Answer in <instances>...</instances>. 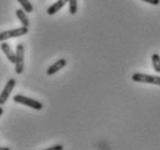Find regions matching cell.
<instances>
[{"label": "cell", "instance_id": "obj_10", "mask_svg": "<svg viewBox=\"0 0 160 150\" xmlns=\"http://www.w3.org/2000/svg\"><path fill=\"white\" fill-rule=\"evenodd\" d=\"M18 3H20V5L22 6L24 12L27 13H32V5L30 4V1L29 0H18Z\"/></svg>", "mask_w": 160, "mask_h": 150}, {"label": "cell", "instance_id": "obj_14", "mask_svg": "<svg viewBox=\"0 0 160 150\" xmlns=\"http://www.w3.org/2000/svg\"><path fill=\"white\" fill-rule=\"evenodd\" d=\"M48 149L49 150H62L63 149V147L58 144V146H53V147H51V148H48Z\"/></svg>", "mask_w": 160, "mask_h": 150}, {"label": "cell", "instance_id": "obj_12", "mask_svg": "<svg viewBox=\"0 0 160 150\" xmlns=\"http://www.w3.org/2000/svg\"><path fill=\"white\" fill-rule=\"evenodd\" d=\"M68 9H70V13L74 15L78 11V3L77 0H68Z\"/></svg>", "mask_w": 160, "mask_h": 150}, {"label": "cell", "instance_id": "obj_4", "mask_svg": "<svg viewBox=\"0 0 160 150\" xmlns=\"http://www.w3.org/2000/svg\"><path fill=\"white\" fill-rule=\"evenodd\" d=\"M28 33V27H19V28L12 29V30H6V32L0 33V42L8 40V39H14V37L23 36Z\"/></svg>", "mask_w": 160, "mask_h": 150}, {"label": "cell", "instance_id": "obj_11", "mask_svg": "<svg viewBox=\"0 0 160 150\" xmlns=\"http://www.w3.org/2000/svg\"><path fill=\"white\" fill-rule=\"evenodd\" d=\"M152 63L156 72H160V56L158 54H153L152 55Z\"/></svg>", "mask_w": 160, "mask_h": 150}, {"label": "cell", "instance_id": "obj_15", "mask_svg": "<svg viewBox=\"0 0 160 150\" xmlns=\"http://www.w3.org/2000/svg\"><path fill=\"white\" fill-rule=\"evenodd\" d=\"M2 112H4V110H2V107L0 106V116H1V114H2Z\"/></svg>", "mask_w": 160, "mask_h": 150}, {"label": "cell", "instance_id": "obj_2", "mask_svg": "<svg viewBox=\"0 0 160 150\" xmlns=\"http://www.w3.org/2000/svg\"><path fill=\"white\" fill-rule=\"evenodd\" d=\"M24 68V47L22 43H19L16 45L15 51V72L18 75H21L23 72Z\"/></svg>", "mask_w": 160, "mask_h": 150}, {"label": "cell", "instance_id": "obj_7", "mask_svg": "<svg viewBox=\"0 0 160 150\" xmlns=\"http://www.w3.org/2000/svg\"><path fill=\"white\" fill-rule=\"evenodd\" d=\"M66 3H68V0H57L55 4H52L51 6L47 9V13H48L49 15H53V14H56L58 11H60L62 8L64 7Z\"/></svg>", "mask_w": 160, "mask_h": 150}, {"label": "cell", "instance_id": "obj_5", "mask_svg": "<svg viewBox=\"0 0 160 150\" xmlns=\"http://www.w3.org/2000/svg\"><path fill=\"white\" fill-rule=\"evenodd\" d=\"M16 81L15 79H9V80L6 83V86H5V89L2 90V92L0 93V106L4 105L5 102L8 100V97H9V94H11V92L13 91V89H14V86H15Z\"/></svg>", "mask_w": 160, "mask_h": 150}, {"label": "cell", "instance_id": "obj_13", "mask_svg": "<svg viewBox=\"0 0 160 150\" xmlns=\"http://www.w3.org/2000/svg\"><path fill=\"white\" fill-rule=\"evenodd\" d=\"M142 1H145V3L151 4V5H159L160 4V0H142Z\"/></svg>", "mask_w": 160, "mask_h": 150}, {"label": "cell", "instance_id": "obj_9", "mask_svg": "<svg viewBox=\"0 0 160 150\" xmlns=\"http://www.w3.org/2000/svg\"><path fill=\"white\" fill-rule=\"evenodd\" d=\"M15 14H16V16H18V19H19V21L22 23V26H24V27H29V20H28V18H27V15H26V12H24L23 9H21V8L16 9Z\"/></svg>", "mask_w": 160, "mask_h": 150}, {"label": "cell", "instance_id": "obj_1", "mask_svg": "<svg viewBox=\"0 0 160 150\" xmlns=\"http://www.w3.org/2000/svg\"><path fill=\"white\" fill-rule=\"evenodd\" d=\"M132 80L136 83H145V84H153L160 86V76H151L146 73H133Z\"/></svg>", "mask_w": 160, "mask_h": 150}, {"label": "cell", "instance_id": "obj_3", "mask_svg": "<svg viewBox=\"0 0 160 150\" xmlns=\"http://www.w3.org/2000/svg\"><path fill=\"white\" fill-rule=\"evenodd\" d=\"M13 100H14L15 102H19V104L26 105V106H28V107H32V108H34V110H36V111H41L42 108H43V105H42L40 101L34 100V99H32V98L21 96V94H16V96H14V97H13Z\"/></svg>", "mask_w": 160, "mask_h": 150}, {"label": "cell", "instance_id": "obj_8", "mask_svg": "<svg viewBox=\"0 0 160 150\" xmlns=\"http://www.w3.org/2000/svg\"><path fill=\"white\" fill-rule=\"evenodd\" d=\"M0 47H1V50H2V51L5 53L6 57H7L8 59H9V62L15 64V53H14V51L12 50L11 45L8 44V43H6V42H2Z\"/></svg>", "mask_w": 160, "mask_h": 150}, {"label": "cell", "instance_id": "obj_6", "mask_svg": "<svg viewBox=\"0 0 160 150\" xmlns=\"http://www.w3.org/2000/svg\"><path fill=\"white\" fill-rule=\"evenodd\" d=\"M65 65H66V59L64 58H62V59H58V61L55 63V64H52L48 70H47V75L49 76H51V75H55L56 72H58L59 70H62L64 68Z\"/></svg>", "mask_w": 160, "mask_h": 150}]
</instances>
